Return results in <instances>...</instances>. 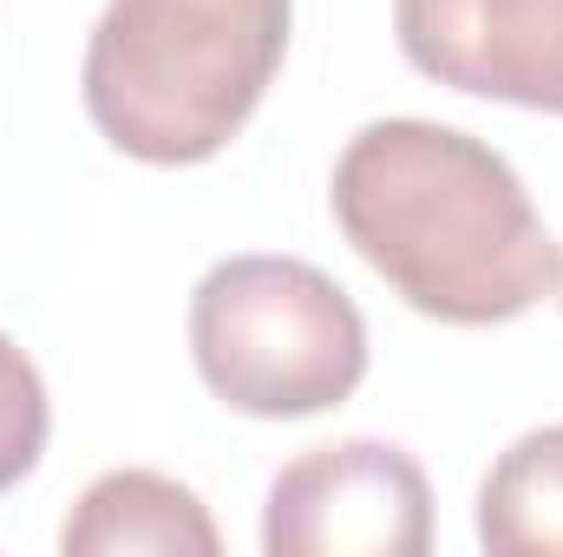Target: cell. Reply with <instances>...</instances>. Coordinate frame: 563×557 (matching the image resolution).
<instances>
[{
	"label": "cell",
	"instance_id": "52a82bcc",
	"mask_svg": "<svg viewBox=\"0 0 563 557\" xmlns=\"http://www.w3.org/2000/svg\"><path fill=\"white\" fill-rule=\"evenodd\" d=\"M478 545L492 557H563V426H531L492 459Z\"/></svg>",
	"mask_w": 563,
	"mask_h": 557
},
{
	"label": "cell",
	"instance_id": "277c9868",
	"mask_svg": "<svg viewBox=\"0 0 563 557\" xmlns=\"http://www.w3.org/2000/svg\"><path fill=\"white\" fill-rule=\"evenodd\" d=\"M269 557H426L432 485L394 439L308 446L269 479L263 505Z\"/></svg>",
	"mask_w": 563,
	"mask_h": 557
},
{
	"label": "cell",
	"instance_id": "9c48e42d",
	"mask_svg": "<svg viewBox=\"0 0 563 557\" xmlns=\"http://www.w3.org/2000/svg\"><path fill=\"white\" fill-rule=\"evenodd\" d=\"M558 302H563V276H558Z\"/></svg>",
	"mask_w": 563,
	"mask_h": 557
},
{
	"label": "cell",
	"instance_id": "7a4b0ae2",
	"mask_svg": "<svg viewBox=\"0 0 563 557\" xmlns=\"http://www.w3.org/2000/svg\"><path fill=\"white\" fill-rule=\"evenodd\" d=\"M295 0H106L79 99L139 164H203L236 139L288 53Z\"/></svg>",
	"mask_w": 563,
	"mask_h": 557
},
{
	"label": "cell",
	"instance_id": "5b68a950",
	"mask_svg": "<svg viewBox=\"0 0 563 557\" xmlns=\"http://www.w3.org/2000/svg\"><path fill=\"white\" fill-rule=\"evenodd\" d=\"M413 73L563 119V0H394Z\"/></svg>",
	"mask_w": 563,
	"mask_h": 557
},
{
	"label": "cell",
	"instance_id": "ba28073f",
	"mask_svg": "<svg viewBox=\"0 0 563 557\" xmlns=\"http://www.w3.org/2000/svg\"><path fill=\"white\" fill-rule=\"evenodd\" d=\"M46 433H53V401H46V381L40 368L0 335V492H13L40 452H46Z\"/></svg>",
	"mask_w": 563,
	"mask_h": 557
},
{
	"label": "cell",
	"instance_id": "8992f818",
	"mask_svg": "<svg viewBox=\"0 0 563 557\" xmlns=\"http://www.w3.org/2000/svg\"><path fill=\"white\" fill-rule=\"evenodd\" d=\"M66 557H119V551H157V557H217L223 538L203 512V499L164 472H106L79 492L66 532H59Z\"/></svg>",
	"mask_w": 563,
	"mask_h": 557
},
{
	"label": "cell",
	"instance_id": "6da1fadb",
	"mask_svg": "<svg viewBox=\"0 0 563 557\" xmlns=\"http://www.w3.org/2000/svg\"><path fill=\"white\" fill-rule=\"evenodd\" d=\"M328 204L354 256L432 321L498 328L558 295L563 256L525 177L459 125H361L334 157Z\"/></svg>",
	"mask_w": 563,
	"mask_h": 557
},
{
	"label": "cell",
	"instance_id": "3957f363",
	"mask_svg": "<svg viewBox=\"0 0 563 557\" xmlns=\"http://www.w3.org/2000/svg\"><path fill=\"white\" fill-rule=\"evenodd\" d=\"M190 361L230 414L308 419L361 387L367 321L301 256H223L190 288Z\"/></svg>",
	"mask_w": 563,
	"mask_h": 557
}]
</instances>
